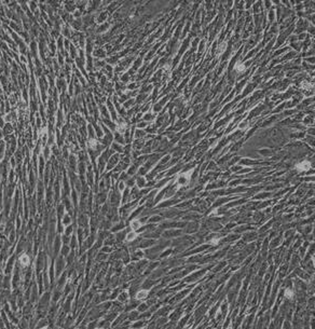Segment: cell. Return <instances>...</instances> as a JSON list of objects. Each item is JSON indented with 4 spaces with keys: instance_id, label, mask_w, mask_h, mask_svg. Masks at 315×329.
<instances>
[{
    "instance_id": "60d3db41",
    "label": "cell",
    "mask_w": 315,
    "mask_h": 329,
    "mask_svg": "<svg viewBox=\"0 0 315 329\" xmlns=\"http://www.w3.org/2000/svg\"><path fill=\"white\" fill-rule=\"evenodd\" d=\"M124 189H125V185H124V182H120L119 183V190L120 191H124Z\"/></svg>"
},
{
    "instance_id": "484cf974",
    "label": "cell",
    "mask_w": 315,
    "mask_h": 329,
    "mask_svg": "<svg viewBox=\"0 0 315 329\" xmlns=\"http://www.w3.org/2000/svg\"><path fill=\"white\" fill-rule=\"evenodd\" d=\"M108 28H109V24H108V23H103V24L99 26V28H97V33L106 31Z\"/></svg>"
},
{
    "instance_id": "1f68e13d",
    "label": "cell",
    "mask_w": 315,
    "mask_h": 329,
    "mask_svg": "<svg viewBox=\"0 0 315 329\" xmlns=\"http://www.w3.org/2000/svg\"><path fill=\"white\" fill-rule=\"evenodd\" d=\"M49 49H50V51H51V53H52V54H54V53H55V51H56V45H55V43H54L53 40H52V41L49 43Z\"/></svg>"
},
{
    "instance_id": "5b68a950",
    "label": "cell",
    "mask_w": 315,
    "mask_h": 329,
    "mask_svg": "<svg viewBox=\"0 0 315 329\" xmlns=\"http://www.w3.org/2000/svg\"><path fill=\"white\" fill-rule=\"evenodd\" d=\"M39 86H40V91H41V95H42V99L45 100V93H47V90H48L49 85L48 82L44 77H41L39 79Z\"/></svg>"
},
{
    "instance_id": "8992f818",
    "label": "cell",
    "mask_w": 315,
    "mask_h": 329,
    "mask_svg": "<svg viewBox=\"0 0 315 329\" xmlns=\"http://www.w3.org/2000/svg\"><path fill=\"white\" fill-rule=\"evenodd\" d=\"M43 197H44V187L42 185V181L39 180L38 183V191H37V199H38V205L40 206L43 202Z\"/></svg>"
},
{
    "instance_id": "f1b7e54d",
    "label": "cell",
    "mask_w": 315,
    "mask_h": 329,
    "mask_svg": "<svg viewBox=\"0 0 315 329\" xmlns=\"http://www.w3.org/2000/svg\"><path fill=\"white\" fill-rule=\"evenodd\" d=\"M37 328H40V327H49V324H48V320L47 319H41V320H39V324L36 326Z\"/></svg>"
},
{
    "instance_id": "277c9868",
    "label": "cell",
    "mask_w": 315,
    "mask_h": 329,
    "mask_svg": "<svg viewBox=\"0 0 315 329\" xmlns=\"http://www.w3.org/2000/svg\"><path fill=\"white\" fill-rule=\"evenodd\" d=\"M61 246H62V239H61V235H57L53 241V244H52V251H53L54 256H56L61 251Z\"/></svg>"
},
{
    "instance_id": "4fadbf2b",
    "label": "cell",
    "mask_w": 315,
    "mask_h": 329,
    "mask_svg": "<svg viewBox=\"0 0 315 329\" xmlns=\"http://www.w3.org/2000/svg\"><path fill=\"white\" fill-rule=\"evenodd\" d=\"M61 223H62L64 227L69 226V225L71 223V216H70L69 214H65V215L62 217V219H61Z\"/></svg>"
},
{
    "instance_id": "7c38bea8",
    "label": "cell",
    "mask_w": 315,
    "mask_h": 329,
    "mask_svg": "<svg viewBox=\"0 0 315 329\" xmlns=\"http://www.w3.org/2000/svg\"><path fill=\"white\" fill-rule=\"evenodd\" d=\"M13 265H14V257L12 256V257L10 258L9 262L7 263V267H5V274H10V273L12 272V270H13Z\"/></svg>"
},
{
    "instance_id": "3957f363",
    "label": "cell",
    "mask_w": 315,
    "mask_h": 329,
    "mask_svg": "<svg viewBox=\"0 0 315 329\" xmlns=\"http://www.w3.org/2000/svg\"><path fill=\"white\" fill-rule=\"evenodd\" d=\"M44 265H45V257H44V253L43 251H40V254L37 257V261H36V269H37V272H40L44 268Z\"/></svg>"
},
{
    "instance_id": "d590c367",
    "label": "cell",
    "mask_w": 315,
    "mask_h": 329,
    "mask_svg": "<svg viewBox=\"0 0 315 329\" xmlns=\"http://www.w3.org/2000/svg\"><path fill=\"white\" fill-rule=\"evenodd\" d=\"M10 237H9V243L10 244H11V243H13V242H14V240H15V232L14 231H11V232H10Z\"/></svg>"
},
{
    "instance_id": "ab89813d",
    "label": "cell",
    "mask_w": 315,
    "mask_h": 329,
    "mask_svg": "<svg viewBox=\"0 0 315 329\" xmlns=\"http://www.w3.org/2000/svg\"><path fill=\"white\" fill-rule=\"evenodd\" d=\"M58 64L61 65V66H63V65H64V57H63V55L61 54V53L58 54Z\"/></svg>"
},
{
    "instance_id": "b9f144b4",
    "label": "cell",
    "mask_w": 315,
    "mask_h": 329,
    "mask_svg": "<svg viewBox=\"0 0 315 329\" xmlns=\"http://www.w3.org/2000/svg\"><path fill=\"white\" fill-rule=\"evenodd\" d=\"M23 98H24V100H26V102H27V100H28V94H27V92H26V91H23Z\"/></svg>"
},
{
    "instance_id": "e0dca14e",
    "label": "cell",
    "mask_w": 315,
    "mask_h": 329,
    "mask_svg": "<svg viewBox=\"0 0 315 329\" xmlns=\"http://www.w3.org/2000/svg\"><path fill=\"white\" fill-rule=\"evenodd\" d=\"M118 160H119V158H118V154H116V156H113L112 158H110V160H109V162H108V169H110L111 167L116 166L117 162H118Z\"/></svg>"
},
{
    "instance_id": "603a6c76",
    "label": "cell",
    "mask_w": 315,
    "mask_h": 329,
    "mask_svg": "<svg viewBox=\"0 0 315 329\" xmlns=\"http://www.w3.org/2000/svg\"><path fill=\"white\" fill-rule=\"evenodd\" d=\"M65 283H66V275L64 274L63 276H62V277H61V278H59V280H58V283H57V289H62V288H63L64 287V285H65Z\"/></svg>"
},
{
    "instance_id": "ba28073f",
    "label": "cell",
    "mask_w": 315,
    "mask_h": 329,
    "mask_svg": "<svg viewBox=\"0 0 315 329\" xmlns=\"http://www.w3.org/2000/svg\"><path fill=\"white\" fill-rule=\"evenodd\" d=\"M190 175H191L190 173H186V174L180 175V176L178 177V179H177L178 185H179V186H186L190 180Z\"/></svg>"
},
{
    "instance_id": "cb8c5ba5",
    "label": "cell",
    "mask_w": 315,
    "mask_h": 329,
    "mask_svg": "<svg viewBox=\"0 0 315 329\" xmlns=\"http://www.w3.org/2000/svg\"><path fill=\"white\" fill-rule=\"evenodd\" d=\"M73 232V227L71 226V225H69V226H67L65 229H64V233H65V235H67V236L71 235Z\"/></svg>"
},
{
    "instance_id": "7402d4cb",
    "label": "cell",
    "mask_w": 315,
    "mask_h": 329,
    "mask_svg": "<svg viewBox=\"0 0 315 329\" xmlns=\"http://www.w3.org/2000/svg\"><path fill=\"white\" fill-rule=\"evenodd\" d=\"M30 51H31V53H33V55H36L37 56V54H38V47H37V43L35 42V41H31V43H30Z\"/></svg>"
},
{
    "instance_id": "6da1fadb",
    "label": "cell",
    "mask_w": 315,
    "mask_h": 329,
    "mask_svg": "<svg viewBox=\"0 0 315 329\" xmlns=\"http://www.w3.org/2000/svg\"><path fill=\"white\" fill-rule=\"evenodd\" d=\"M17 263H19L17 267H19L21 270L28 268L29 265H30V263H31L30 256H29L27 253H23V254H21L19 257V260H17Z\"/></svg>"
},
{
    "instance_id": "5bb4252c",
    "label": "cell",
    "mask_w": 315,
    "mask_h": 329,
    "mask_svg": "<svg viewBox=\"0 0 315 329\" xmlns=\"http://www.w3.org/2000/svg\"><path fill=\"white\" fill-rule=\"evenodd\" d=\"M15 119H16V114H15L14 111H13V112L5 113V117H3V120H5V122H7V123L13 122Z\"/></svg>"
},
{
    "instance_id": "d6a6232c",
    "label": "cell",
    "mask_w": 315,
    "mask_h": 329,
    "mask_svg": "<svg viewBox=\"0 0 315 329\" xmlns=\"http://www.w3.org/2000/svg\"><path fill=\"white\" fill-rule=\"evenodd\" d=\"M285 296H286L288 299H291V298L294 297V291H292L290 288H287V289L285 290Z\"/></svg>"
},
{
    "instance_id": "d6986e66",
    "label": "cell",
    "mask_w": 315,
    "mask_h": 329,
    "mask_svg": "<svg viewBox=\"0 0 315 329\" xmlns=\"http://www.w3.org/2000/svg\"><path fill=\"white\" fill-rule=\"evenodd\" d=\"M71 26H73L75 29H80V28L82 27V21H81V19L73 20V23H71Z\"/></svg>"
},
{
    "instance_id": "7a4b0ae2",
    "label": "cell",
    "mask_w": 315,
    "mask_h": 329,
    "mask_svg": "<svg viewBox=\"0 0 315 329\" xmlns=\"http://www.w3.org/2000/svg\"><path fill=\"white\" fill-rule=\"evenodd\" d=\"M65 265H66V262H65V260L63 259V256L61 255L57 258V260L55 261V265H54L56 276H59V275H61V273H62L63 270L65 269Z\"/></svg>"
},
{
    "instance_id": "f35d334b",
    "label": "cell",
    "mask_w": 315,
    "mask_h": 329,
    "mask_svg": "<svg viewBox=\"0 0 315 329\" xmlns=\"http://www.w3.org/2000/svg\"><path fill=\"white\" fill-rule=\"evenodd\" d=\"M116 140H117V143H119V144H123V143H124V140H123V138H122V136H120L119 134H117Z\"/></svg>"
},
{
    "instance_id": "ee69618b",
    "label": "cell",
    "mask_w": 315,
    "mask_h": 329,
    "mask_svg": "<svg viewBox=\"0 0 315 329\" xmlns=\"http://www.w3.org/2000/svg\"><path fill=\"white\" fill-rule=\"evenodd\" d=\"M5 120H3V118H1L0 119V128H3V126H5Z\"/></svg>"
},
{
    "instance_id": "7bdbcfd3",
    "label": "cell",
    "mask_w": 315,
    "mask_h": 329,
    "mask_svg": "<svg viewBox=\"0 0 315 329\" xmlns=\"http://www.w3.org/2000/svg\"><path fill=\"white\" fill-rule=\"evenodd\" d=\"M16 228L17 229L21 228V218L19 217H17V219H16Z\"/></svg>"
},
{
    "instance_id": "9c48e42d",
    "label": "cell",
    "mask_w": 315,
    "mask_h": 329,
    "mask_svg": "<svg viewBox=\"0 0 315 329\" xmlns=\"http://www.w3.org/2000/svg\"><path fill=\"white\" fill-rule=\"evenodd\" d=\"M38 162H39V176H40V179H42V178H43L44 167H45V160H44V158L42 157V154L39 156Z\"/></svg>"
},
{
    "instance_id": "8fae6325",
    "label": "cell",
    "mask_w": 315,
    "mask_h": 329,
    "mask_svg": "<svg viewBox=\"0 0 315 329\" xmlns=\"http://www.w3.org/2000/svg\"><path fill=\"white\" fill-rule=\"evenodd\" d=\"M42 157L44 158V160H49L50 157H52V150L50 146H45L42 148Z\"/></svg>"
},
{
    "instance_id": "52a82bcc",
    "label": "cell",
    "mask_w": 315,
    "mask_h": 329,
    "mask_svg": "<svg viewBox=\"0 0 315 329\" xmlns=\"http://www.w3.org/2000/svg\"><path fill=\"white\" fill-rule=\"evenodd\" d=\"M295 168L298 172H306L311 168V163L309 161H302V162L298 163Z\"/></svg>"
},
{
    "instance_id": "ac0fdd59",
    "label": "cell",
    "mask_w": 315,
    "mask_h": 329,
    "mask_svg": "<svg viewBox=\"0 0 315 329\" xmlns=\"http://www.w3.org/2000/svg\"><path fill=\"white\" fill-rule=\"evenodd\" d=\"M147 296H148V291L145 289H141L136 294V299H138V300L145 299V298H147Z\"/></svg>"
},
{
    "instance_id": "4316f807",
    "label": "cell",
    "mask_w": 315,
    "mask_h": 329,
    "mask_svg": "<svg viewBox=\"0 0 315 329\" xmlns=\"http://www.w3.org/2000/svg\"><path fill=\"white\" fill-rule=\"evenodd\" d=\"M69 251H70L69 246L65 244V245L62 247V249H61V255H62V256H67L68 254H69Z\"/></svg>"
},
{
    "instance_id": "f6af8a7d",
    "label": "cell",
    "mask_w": 315,
    "mask_h": 329,
    "mask_svg": "<svg viewBox=\"0 0 315 329\" xmlns=\"http://www.w3.org/2000/svg\"><path fill=\"white\" fill-rule=\"evenodd\" d=\"M21 60H22V63H23V64H26V63H27V59L25 58L24 55H22V56H21Z\"/></svg>"
},
{
    "instance_id": "4dcf8cb0",
    "label": "cell",
    "mask_w": 315,
    "mask_h": 329,
    "mask_svg": "<svg viewBox=\"0 0 315 329\" xmlns=\"http://www.w3.org/2000/svg\"><path fill=\"white\" fill-rule=\"evenodd\" d=\"M94 54H95V56H96V57H101V58H102V57H104V56H105V52H104V50L98 49V50H96V51L94 52Z\"/></svg>"
},
{
    "instance_id": "30bf717a",
    "label": "cell",
    "mask_w": 315,
    "mask_h": 329,
    "mask_svg": "<svg viewBox=\"0 0 315 329\" xmlns=\"http://www.w3.org/2000/svg\"><path fill=\"white\" fill-rule=\"evenodd\" d=\"M30 299H31V302H36L37 299H38V287H37V284L34 283L31 285V288H30Z\"/></svg>"
},
{
    "instance_id": "74e56055",
    "label": "cell",
    "mask_w": 315,
    "mask_h": 329,
    "mask_svg": "<svg viewBox=\"0 0 315 329\" xmlns=\"http://www.w3.org/2000/svg\"><path fill=\"white\" fill-rule=\"evenodd\" d=\"M112 148H113L115 150H117V151H119V152H120V151H123L122 147L120 145H118V144H113V145H112Z\"/></svg>"
},
{
    "instance_id": "d4e9b609",
    "label": "cell",
    "mask_w": 315,
    "mask_h": 329,
    "mask_svg": "<svg viewBox=\"0 0 315 329\" xmlns=\"http://www.w3.org/2000/svg\"><path fill=\"white\" fill-rule=\"evenodd\" d=\"M5 150V140H0V159H2V157H3Z\"/></svg>"
},
{
    "instance_id": "8d00e7d4",
    "label": "cell",
    "mask_w": 315,
    "mask_h": 329,
    "mask_svg": "<svg viewBox=\"0 0 315 329\" xmlns=\"http://www.w3.org/2000/svg\"><path fill=\"white\" fill-rule=\"evenodd\" d=\"M106 16H107L106 13H102V14L99 15V17H98V22H99V23H104V21L106 20Z\"/></svg>"
},
{
    "instance_id": "9a60e30c",
    "label": "cell",
    "mask_w": 315,
    "mask_h": 329,
    "mask_svg": "<svg viewBox=\"0 0 315 329\" xmlns=\"http://www.w3.org/2000/svg\"><path fill=\"white\" fill-rule=\"evenodd\" d=\"M13 132V126H12V124L11 123H5V126L2 128V133L5 134V135H11V133Z\"/></svg>"
},
{
    "instance_id": "83f0119b",
    "label": "cell",
    "mask_w": 315,
    "mask_h": 329,
    "mask_svg": "<svg viewBox=\"0 0 315 329\" xmlns=\"http://www.w3.org/2000/svg\"><path fill=\"white\" fill-rule=\"evenodd\" d=\"M28 9L30 11H31V12H36V11H37V8H38V3H36V2H34V1H33V2H29L28 3Z\"/></svg>"
},
{
    "instance_id": "e575fe53",
    "label": "cell",
    "mask_w": 315,
    "mask_h": 329,
    "mask_svg": "<svg viewBox=\"0 0 315 329\" xmlns=\"http://www.w3.org/2000/svg\"><path fill=\"white\" fill-rule=\"evenodd\" d=\"M235 70H236V71H238V72H241V71H244V70H245V65H244V64H238L236 66H235Z\"/></svg>"
},
{
    "instance_id": "2e32d148",
    "label": "cell",
    "mask_w": 315,
    "mask_h": 329,
    "mask_svg": "<svg viewBox=\"0 0 315 329\" xmlns=\"http://www.w3.org/2000/svg\"><path fill=\"white\" fill-rule=\"evenodd\" d=\"M63 121H64L63 111H62V109H58V111H57V119H56V122H57V126H58V128H59V126H62V124H63Z\"/></svg>"
},
{
    "instance_id": "f546056e",
    "label": "cell",
    "mask_w": 315,
    "mask_h": 329,
    "mask_svg": "<svg viewBox=\"0 0 315 329\" xmlns=\"http://www.w3.org/2000/svg\"><path fill=\"white\" fill-rule=\"evenodd\" d=\"M136 237H137V234H136L135 232H131V233H127V234H126V240L130 242L135 240Z\"/></svg>"
},
{
    "instance_id": "44dd1931",
    "label": "cell",
    "mask_w": 315,
    "mask_h": 329,
    "mask_svg": "<svg viewBox=\"0 0 315 329\" xmlns=\"http://www.w3.org/2000/svg\"><path fill=\"white\" fill-rule=\"evenodd\" d=\"M62 36L65 37V38H68V37H71V33H70V28L68 26H63L62 28Z\"/></svg>"
},
{
    "instance_id": "836d02e7",
    "label": "cell",
    "mask_w": 315,
    "mask_h": 329,
    "mask_svg": "<svg viewBox=\"0 0 315 329\" xmlns=\"http://www.w3.org/2000/svg\"><path fill=\"white\" fill-rule=\"evenodd\" d=\"M71 199H73V204L77 205L78 204V197H77V192H76V190H73V192H71Z\"/></svg>"
},
{
    "instance_id": "ffe728a7",
    "label": "cell",
    "mask_w": 315,
    "mask_h": 329,
    "mask_svg": "<svg viewBox=\"0 0 315 329\" xmlns=\"http://www.w3.org/2000/svg\"><path fill=\"white\" fill-rule=\"evenodd\" d=\"M141 221L138 220V219H134V220H132L131 221V228H132V230H138V229H139V228H141Z\"/></svg>"
}]
</instances>
